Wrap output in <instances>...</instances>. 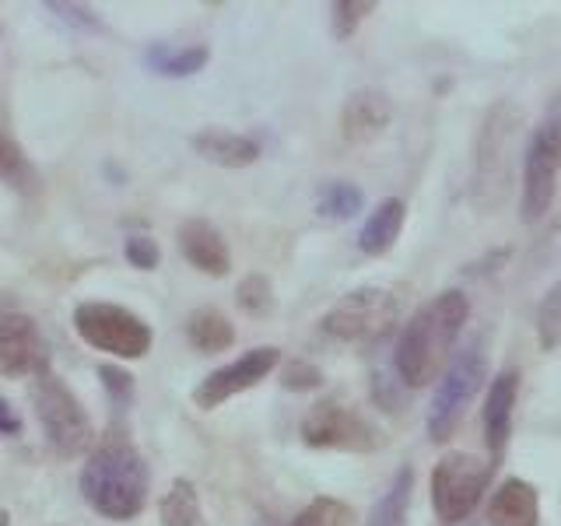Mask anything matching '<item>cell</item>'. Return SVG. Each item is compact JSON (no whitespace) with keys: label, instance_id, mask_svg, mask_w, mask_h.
Returning <instances> with one entry per match:
<instances>
[{"label":"cell","instance_id":"2e32d148","mask_svg":"<svg viewBox=\"0 0 561 526\" xmlns=\"http://www.w3.org/2000/svg\"><path fill=\"white\" fill-rule=\"evenodd\" d=\"M484 526H540V499L537 488L523 478H508L491 495Z\"/></svg>","mask_w":561,"mask_h":526},{"label":"cell","instance_id":"d6986e66","mask_svg":"<svg viewBox=\"0 0 561 526\" xmlns=\"http://www.w3.org/2000/svg\"><path fill=\"white\" fill-rule=\"evenodd\" d=\"M186 341L204 355H218V351H228L236 344V327L218 309H197L186 320Z\"/></svg>","mask_w":561,"mask_h":526},{"label":"cell","instance_id":"d6a6232c","mask_svg":"<svg viewBox=\"0 0 561 526\" xmlns=\"http://www.w3.org/2000/svg\"><path fill=\"white\" fill-rule=\"evenodd\" d=\"M18 432H22V418H18L11 403L0 397V435H18Z\"/></svg>","mask_w":561,"mask_h":526},{"label":"cell","instance_id":"f546056e","mask_svg":"<svg viewBox=\"0 0 561 526\" xmlns=\"http://www.w3.org/2000/svg\"><path fill=\"white\" fill-rule=\"evenodd\" d=\"M123 253H127L130 267L137 271H154L158 263H162V250H158V242L151 236H130L127 245H123Z\"/></svg>","mask_w":561,"mask_h":526},{"label":"cell","instance_id":"83f0119b","mask_svg":"<svg viewBox=\"0 0 561 526\" xmlns=\"http://www.w3.org/2000/svg\"><path fill=\"white\" fill-rule=\"evenodd\" d=\"M99 376H102L105 393H110V400L116 403V408H127V403L134 400V376L127 373V368L105 362V365H99Z\"/></svg>","mask_w":561,"mask_h":526},{"label":"cell","instance_id":"f1b7e54d","mask_svg":"<svg viewBox=\"0 0 561 526\" xmlns=\"http://www.w3.org/2000/svg\"><path fill=\"white\" fill-rule=\"evenodd\" d=\"M25 172H28V165H25L22 148H18V140L0 130V180L22 183V180H25Z\"/></svg>","mask_w":561,"mask_h":526},{"label":"cell","instance_id":"44dd1931","mask_svg":"<svg viewBox=\"0 0 561 526\" xmlns=\"http://www.w3.org/2000/svg\"><path fill=\"white\" fill-rule=\"evenodd\" d=\"M411 499H414V467H400L390 488L382 491V499L373 505L368 526H408Z\"/></svg>","mask_w":561,"mask_h":526},{"label":"cell","instance_id":"d4e9b609","mask_svg":"<svg viewBox=\"0 0 561 526\" xmlns=\"http://www.w3.org/2000/svg\"><path fill=\"white\" fill-rule=\"evenodd\" d=\"M236 302L250 316H271L274 312V285L263 274H245L236 288Z\"/></svg>","mask_w":561,"mask_h":526},{"label":"cell","instance_id":"1f68e13d","mask_svg":"<svg viewBox=\"0 0 561 526\" xmlns=\"http://www.w3.org/2000/svg\"><path fill=\"white\" fill-rule=\"evenodd\" d=\"M46 11H53L57 18H64V22L78 25V28H99V18L81 4H46Z\"/></svg>","mask_w":561,"mask_h":526},{"label":"cell","instance_id":"7a4b0ae2","mask_svg":"<svg viewBox=\"0 0 561 526\" xmlns=\"http://www.w3.org/2000/svg\"><path fill=\"white\" fill-rule=\"evenodd\" d=\"M148 488L151 470L145 456L123 435L105 438L81 467V495L105 519L127 523L140 516V508L148 502Z\"/></svg>","mask_w":561,"mask_h":526},{"label":"cell","instance_id":"ffe728a7","mask_svg":"<svg viewBox=\"0 0 561 526\" xmlns=\"http://www.w3.org/2000/svg\"><path fill=\"white\" fill-rule=\"evenodd\" d=\"M145 60H148V67L154 70V75H162V78H190V75H197V70L207 67L210 49L201 46V43L197 46H165V43H154V46H148Z\"/></svg>","mask_w":561,"mask_h":526},{"label":"cell","instance_id":"9a60e30c","mask_svg":"<svg viewBox=\"0 0 561 526\" xmlns=\"http://www.w3.org/2000/svg\"><path fill=\"white\" fill-rule=\"evenodd\" d=\"M180 250L186 256V263H193L197 271L210 274V277H225L232 271V253H228V242L218 232L215 225L204 218H186L180 225Z\"/></svg>","mask_w":561,"mask_h":526},{"label":"cell","instance_id":"8992f818","mask_svg":"<svg viewBox=\"0 0 561 526\" xmlns=\"http://www.w3.org/2000/svg\"><path fill=\"white\" fill-rule=\"evenodd\" d=\"M484 373H488V362H484L481 341H467L453 355V362L446 365V373L432 393L428 418H425L432 443H449V435L463 421L470 400L478 397V390L484 386Z\"/></svg>","mask_w":561,"mask_h":526},{"label":"cell","instance_id":"3957f363","mask_svg":"<svg viewBox=\"0 0 561 526\" xmlns=\"http://www.w3.org/2000/svg\"><path fill=\"white\" fill-rule=\"evenodd\" d=\"M519 130V110L508 99L495 102L481 119L478 130V151H473V204L484 210H495L508 197V183H513V140Z\"/></svg>","mask_w":561,"mask_h":526},{"label":"cell","instance_id":"8fae6325","mask_svg":"<svg viewBox=\"0 0 561 526\" xmlns=\"http://www.w3.org/2000/svg\"><path fill=\"white\" fill-rule=\"evenodd\" d=\"M277 365H280V351L274 344L245 351V355H239L236 362H228V365L215 368L210 376H204L197 382V390H193V403H197L201 411H215L225 400L253 390V386L267 379Z\"/></svg>","mask_w":561,"mask_h":526},{"label":"cell","instance_id":"4fadbf2b","mask_svg":"<svg viewBox=\"0 0 561 526\" xmlns=\"http://www.w3.org/2000/svg\"><path fill=\"white\" fill-rule=\"evenodd\" d=\"M516 397H519V373H516V368H502V373L491 379L488 393H484V446H488L491 467L502 464L508 435H513Z\"/></svg>","mask_w":561,"mask_h":526},{"label":"cell","instance_id":"6da1fadb","mask_svg":"<svg viewBox=\"0 0 561 526\" xmlns=\"http://www.w3.org/2000/svg\"><path fill=\"white\" fill-rule=\"evenodd\" d=\"M470 320V302L463 291L446 288L425 306H417L414 316L400 330L393 351V368L403 386H428L435 376L446 373V365L456 355V338Z\"/></svg>","mask_w":561,"mask_h":526},{"label":"cell","instance_id":"9c48e42d","mask_svg":"<svg viewBox=\"0 0 561 526\" xmlns=\"http://www.w3.org/2000/svg\"><path fill=\"white\" fill-rule=\"evenodd\" d=\"M491 460L473 453H446L432 470V505L443 523H463L481 505L491 481Z\"/></svg>","mask_w":561,"mask_h":526},{"label":"cell","instance_id":"ac0fdd59","mask_svg":"<svg viewBox=\"0 0 561 526\" xmlns=\"http://www.w3.org/2000/svg\"><path fill=\"white\" fill-rule=\"evenodd\" d=\"M403 218H408V207H403L400 197L379 201L373 207V215L365 218L362 232H358V250L365 256H386L403 232Z\"/></svg>","mask_w":561,"mask_h":526},{"label":"cell","instance_id":"cb8c5ba5","mask_svg":"<svg viewBox=\"0 0 561 526\" xmlns=\"http://www.w3.org/2000/svg\"><path fill=\"white\" fill-rule=\"evenodd\" d=\"M288 526H355V508L344 505L341 499L320 495V499H312Z\"/></svg>","mask_w":561,"mask_h":526},{"label":"cell","instance_id":"484cf974","mask_svg":"<svg viewBox=\"0 0 561 526\" xmlns=\"http://www.w3.org/2000/svg\"><path fill=\"white\" fill-rule=\"evenodd\" d=\"M537 341L543 351H558L561 347V281L540 298L537 309Z\"/></svg>","mask_w":561,"mask_h":526},{"label":"cell","instance_id":"4316f807","mask_svg":"<svg viewBox=\"0 0 561 526\" xmlns=\"http://www.w3.org/2000/svg\"><path fill=\"white\" fill-rule=\"evenodd\" d=\"M330 22H333V35L344 43L351 35L358 32V25L365 22L368 14L376 11V0H337V4L330 8Z\"/></svg>","mask_w":561,"mask_h":526},{"label":"cell","instance_id":"ba28073f","mask_svg":"<svg viewBox=\"0 0 561 526\" xmlns=\"http://www.w3.org/2000/svg\"><path fill=\"white\" fill-rule=\"evenodd\" d=\"M75 330L84 344L123 362L145 358L154 344V330L137 312L116 302H81L75 309Z\"/></svg>","mask_w":561,"mask_h":526},{"label":"cell","instance_id":"836d02e7","mask_svg":"<svg viewBox=\"0 0 561 526\" xmlns=\"http://www.w3.org/2000/svg\"><path fill=\"white\" fill-rule=\"evenodd\" d=\"M0 526H11V523H8V513H4V508H0Z\"/></svg>","mask_w":561,"mask_h":526},{"label":"cell","instance_id":"e0dca14e","mask_svg":"<svg viewBox=\"0 0 561 526\" xmlns=\"http://www.w3.org/2000/svg\"><path fill=\"white\" fill-rule=\"evenodd\" d=\"M193 151L207 162L225 165V169H242V165H253L260 158V145L253 137L245 134H232V130H221V127H207L201 134L190 137Z\"/></svg>","mask_w":561,"mask_h":526},{"label":"cell","instance_id":"5b68a950","mask_svg":"<svg viewBox=\"0 0 561 526\" xmlns=\"http://www.w3.org/2000/svg\"><path fill=\"white\" fill-rule=\"evenodd\" d=\"M400 320V302L390 288L365 285L341 295L320 320L323 338L341 344H376L390 338Z\"/></svg>","mask_w":561,"mask_h":526},{"label":"cell","instance_id":"603a6c76","mask_svg":"<svg viewBox=\"0 0 561 526\" xmlns=\"http://www.w3.org/2000/svg\"><path fill=\"white\" fill-rule=\"evenodd\" d=\"M362 207H365L362 186L341 183V180L337 183H327L323 193H320V204H316L320 218H327V221H347V218H355Z\"/></svg>","mask_w":561,"mask_h":526},{"label":"cell","instance_id":"52a82bcc","mask_svg":"<svg viewBox=\"0 0 561 526\" xmlns=\"http://www.w3.org/2000/svg\"><path fill=\"white\" fill-rule=\"evenodd\" d=\"M32 403H35V418H39L46 443L57 456L75 460V456H81L92 446V421H88L81 400L60 376L46 373L35 379Z\"/></svg>","mask_w":561,"mask_h":526},{"label":"cell","instance_id":"277c9868","mask_svg":"<svg viewBox=\"0 0 561 526\" xmlns=\"http://www.w3.org/2000/svg\"><path fill=\"white\" fill-rule=\"evenodd\" d=\"M561 172V92L551 95L548 110L526 140L523 155V221H540L554 204Z\"/></svg>","mask_w":561,"mask_h":526},{"label":"cell","instance_id":"5bb4252c","mask_svg":"<svg viewBox=\"0 0 561 526\" xmlns=\"http://www.w3.org/2000/svg\"><path fill=\"white\" fill-rule=\"evenodd\" d=\"M393 102L382 88H358L351 92L341 110V137L347 145H373V140L390 127Z\"/></svg>","mask_w":561,"mask_h":526},{"label":"cell","instance_id":"4dcf8cb0","mask_svg":"<svg viewBox=\"0 0 561 526\" xmlns=\"http://www.w3.org/2000/svg\"><path fill=\"white\" fill-rule=\"evenodd\" d=\"M285 390H295V393H306V390H316V386L323 382V373L309 362H288L285 365Z\"/></svg>","mask_w":561,"mask_h":526},{"label":"cell","instance_id":"7c38bea8","mask_svg":"<svg viewBox=\"0 0 561 526\" xmlns=\"http://www.w3.org/2000/svg\"><path fill=\"white\" fill-rule=\"evenodd\" d=\"M46 373H49V347L39 327L22 312H4L0 316V376L39 379Z\"/></svg>","mask_w":561,"mask_h":526},{"label":"cell","instance_id":"30bf717a","mask_svg":"<svg viewBox=\"0 0 561 526\" xmlns=\"http://www.w3.org/2000/svg\"><path fill=\"white\" fill-rule=\"evenodd\" d=\"M302 443L309 449H337V453H376L386 446V435L337 400H320L302 418Z\"/></svg>","mask_w":561,"mask_h":526},{"label":"cell","instance_id":"7402d4cb","mask_svg":"<svg viewBox=\"0 0 561 526\" xmlns=\"http://www.w3.org/2000/svg\"><path fill=\"white\" fill-rule=\"evenodd\" d=\"M158 516H162V526H201V499L193 481L175 478L158 505Z\"/></svg>","mask_w":561,"mask_h":526}]
</instances>
